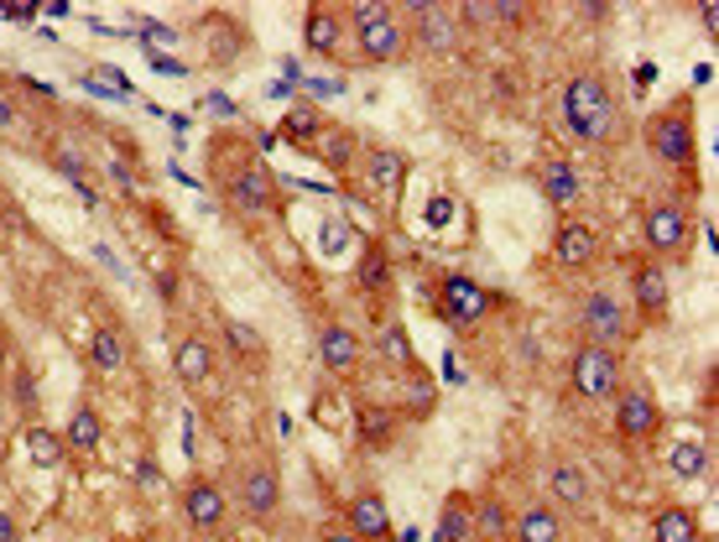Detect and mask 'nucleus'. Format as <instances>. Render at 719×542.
I'll return each instance as SVG.
<instances>
[{"label": "nucleus", "mask_w": 719, "mask_h": 542, "mask_svg": "<svg viewBox=\"0 0 719 542\" xmlns=\"http://www.w3.org/2000/svg\"><path fill=\"white\" fill-rule=\"evenodd\" d=\"M563 121H568V136L584 141V146H605L616 136L620 125V110H616V95L610 84L599 74H579V79L563 89Z\"/></svg>", "instance_id": "obj_1"}, {"label": "nucleus", "mask_w": 719, "mask_h": 542, "mask_svg": "<svg viewBox=\"0 0 719 542\" xmlns=\"http://www.w3.org/2000/svg\"><path fill=\"white\" fill-rule=\"evenodd\" d=\"M646 146H652V157L667 162V167H678V173H694V162H699V136H694V104L678 100L657 110L652 121H646Z\"/></svg>", "instance_id": "obj_2"}, {"label": "nucleus", "mask_w": 719, "mask_h": 542, "mask_svg": "<svg viewBox=\"0 0 719 542\" xmlns=\"http://www.w3.org/2000/svg\"><path fill=\"white\" fill-rule=\"evenodd\" d=\"M350 21H355V42L365 63H397L407 53V42H412L407 26L391 16V5H355Z\"/></svg>", "instance_id": "obj_3"}, {"label": "nucleus", "mask_w": 719, "mask_h": 542, "mask_svg": "<svg viewBox=\"0 0 719 542\" xmlns=\"http://www.w3.org/2000/svg\"><path fill=\"white\" fill-rule=\"evenodd\" d=\"M568 386H574V397L584 402H605V397H616L620 391V355L616 350H605V344H584L574 365H568Z\"/></svg>", "instance_id": "obj_4"}, {"label": "nucleus", "mask_w": 719, "mask_h": 542, "mask_svg": "<svg viewBox=\"0 0 719 542\" xmlns=\"http://www.w3.org/2000/svg\"><path fill=\"white\" fill-rule=\"evenodd\" d=\"M641 235H646V251H657V256H683L688 241H694V220H688V209H683V203L662 199V203L646 209Z\"/></svg>", "instance_id": "obj_5"}, {"label": "nucleus", "mask_w": 719, "mask_h": 542, "mask_svg": "<svg viewBox=\"0 0 719 542\" xmlns=\"http://www.w3.org/2000/svg\"><path fill=\"white\" fill-rule=\"evenodd\" d=\"M496 308V292H485L475 277H443L439 281V313L449 323H460V329H469V323H479L485 313Z\"/></svg>", "instance_id": "obj_6"}, {"label": "nucleus", "mask_w": 719, "mask_h": 542, "mask_svg": "<svg viewBox=\"0 0 719 542\" xmlns=\"http://www.w3.org/2000/svg\"><path fill=\"white\" fill-rule=\"evenodd\" d=\"M579 323L589 340L584 344H605V350H616L620 340H626V302L610 292V287H595L589 298H584L579 308Z\"/></svg>", "instance_id": "obj_7"}, {"label": "nucleus", "mask_w": 719, "mask_h": 542, "mask_svg": "<svg viewBox=\"0 0 719 542\" xmlns=\"http://www.w3.org/2000/svg\"><path fill=\"white\" fill-rule=\"evenodd\" d=\"M224 193H230V209H235V214H277V209H281L277 182H272V173H266L261 162L240 167Z\"/></svg>", "instance_id": "obj_8"}, {"label": "nucleus", "mask_w": 719, "mask_h": 542, "mask_svg": "<svg viewBox=\"0 0 719 542\" xmlns=\"http://www.w3.org/2000/svg\"><path fill=\"white\" fill-rule=\"evenodd\" d=\"M281 506V475L277 464H251L245 475H240V511L251 517V522H266V517H277Z\"/></svg>", "instance_id": "obj_9"}, {"label": "nucleus", "mask_w": 719, "mask_h": 542, "mask_svg": "<svg viewBox=\"0 0 719 542\" xmlns=\"http://www.w3.org/2000/svg\"><path fill=\"white\" fill-rule=\"evenodd\" d=\"M631 302L646 323H662L667 308H673V281H667V266L662 262H637L631 272Z\"/></svg>", "instance_id": "obj_10"}, {"label": "nucleus", "mask_w": 719, "mask_h": 542, "mask_svg": "<svg viewBox=\"0 0 719 542\" xmlns=\"http://www.w3.org/2000/svg\"><path fill=\"white\" fill-rule=\"evenodd\" d=\"M182 517H188L193 532H220L224 517H230V496H224V485L188 480V490H182Z\"/></svg>", "instance_id": "obj_11"}, {"label": "nucleus", "mask_w": 719, "mask_h": 542, "mask_svg": "<svg viewBox=\"0 0 719 542\" xmlns=\"http://www.w3.org/2000/svg\"><path fill=\"white\" fill-rule=\"evenodd\" d=\"M595 256H599L595 224L563 220V224H558V235H553V262H558L563 272H584V266H595Z\"/></svg>", "instance_id": "obj_12"}, {"label": "nucleus", "mask_w": 719, "mask_h": 542, "mask_svg": "<svg viewBox=\"0 0 719 542\" xmlns=\"http://www.w3.org/2000/svg\"><path fill=\"white\" fill-rule=\"evenodd\" d=\"M662 428V407L646 397V391H620V402H616V433L626 443H641V439H652Z\"/></svg>", "instance_id": "obj_13"}, {"label": "nucleus", "mask_w": 719, "mask_h": 542, "mask_svg": "<svg viewBox=\"0 0 719 542\" xmlns=\"http://www.w3.org/2000/svg\"><path fill=\"white\" fill-rule=\"evenodd\" d=\"M350 532L360 542H386L391 538V506L380 501V490H360L350 501Z\"/></svg>", "instance_id": "obj_14"}, {"label": "nucleus", "mask_w": 719, "mask_h": 542, "mask_svg": "<svg viewBox=\"0 0 719 542\" xmlns=\"http://www.w3.org/2000/svg\"><path fill=\"white\" fill-rule=\"evenodd\" d=\"M173 370H178L182 386H203L214 376V344L203 334H182L178 350H173Z\"/></svg>", "instance_id": "obj_15"}, {"label": "nucleus", "mask_w": 719, "mask_h": 542, "mask_svg": "<svg viewBox=\"0 0 719 542\" xmlns=\"http://www.w3.org/2000/svg\"><path fill=\"white\" fill-rule=\"evenodd\" d=\"M319 361H323V370L350 376V370L360 365V340L344 329V323H323L319 329Z\"/></svg>", "instance_id": "obj_16"}, {"label": "nucleus", "mask_w": 719, "mask_h": 542, "mask_svg": "<svg viewBox=\"0 0 719 542\" xmlns=\"http://www.w3.org/2000/svg\"><path fill=\"white\" fill-rule=\"evenodd\" d=\"M418 42L428 53H454L460 47V21L443 5H418Z\"/></svg>", "instance_id": "obj_17"}, {"label": "nucleus", "mask_w": 719, "mask_h": 542, "mask_svg": "<svg viewBox=\"0 0 719 542\" xmlns=\"http://www.w3.org/2000/svg\"><path fill=\"white\" fill-rule=\"evenodd\" d=\"M547 490H553V501L574 506V511H584V506L595 501V485H589V475H584V464H574V460H558V464H553Z\"/></svg>", "instance_id": "obj_18"}, {"label": "nucleus", "mask_w": 719, "mask_h": 542, "mask_svg": "<svg viewBox=\"0 0 719 542\" xmlns=\"http://www.w3.org/2000/svg\"><path fill=\"white\" fill-rule=\"evenodd\" d=\"M511 542H563V517L547 501L527 506L517 522H511Z\"/></svg>", "instance_id": "obj_19"}, {"label": "nucleus", "mask_w": 719, "mask_h": 542, "mask_svg": "<svg viewBox=\"0 0 719 542\" xmlns=\"http://www.w3.org/2000/svg\"><path fill=\"white\" fill-rule=\"evenodd\" d=\"M433 542H475V506H469V496H464V490H454V496L443 501Z\"/></svg>", "instance_id": "obj_20"}, {"label": "nucleus", "mask_w": 719, "mask_h": 542, "mask_svg": "<svg viewBox=\"0 0 719 542\" xmlns=\"http://www.w3.org/2000/svg\"><path fill=\"white\" fill-rule=\"evenodd\" d=\"M365 178H370V188H380L386 199H397L401 182H407V157H401V152H391V146H380V152H370V157H365Z\"/></svg>", "instance_id": "obj_21"}, {"label": "nucleus", "mask_w": 719, "mask_h": 542, "mask_svg": "<svg viewBox=\"0 0 719 542\" xmlns=\"http://www.w3.org/2000/svg\"><path fill=\"white\" fill-rule=\"evenodd\" d=\"M652 542H704L699 517L688 506H662L657 522H652Z\"/></svg>", "instance_id": "obj_22"}, {"label": "nucleus", "mask_w": 719, "mask_h": 542, "mask_svg": "<svg viewBox=\"0 0 719 542\" xmlns=\"http://www.w3.org/2000/svg\"><path fill=\"white\" fill-rule=\"evenodd\" d=\"M542 193H547V203H558V209H568V203L579 199V167L574 162H542Z\"/></svg>", "instance_id": "obj_23"}, {"label": "nucleus", "mask_w": 719, "mask_h": 542, "mask_svg": "<svg viewBox=\"0 0 719 542\" xmlns=\"http://www.w3.org/2000/svg\"><path fill=\"white\" fill-rule=\"evenodd\" d=\"M469 506H475V542H511V511L500 496H485V501Z\"/></svg>", "instance_id": "obj_24"}, {"label": "nucleus", "mask_w": 719, "mask_h": 542, "mask_svg": "<svg viewBox=\"0 0 719 542\" xmlns=\"http://www.w3.org/2000/svg\"><path fill=\"white\" fill-rule=\"evenodd\" d=\"M329 131L319 104H292L287 110V121H281V136L292 141V146H319V136Z\"/></svg>", "instance_id": "obj_25"}, {"label": "nucleus", "mask_w": 719, "mask_h": 542, "mask_svg": "<svg viewBox=\"0 0 719 542\" xmlns=\"http://www.w3.org/2000/svg\"><path fill=\"white\" fill-rule=\"evenodd\" d=\"M355 433L365 449H376V443H391V433H397V407H376L365 402L355 412Z\"/></svg>", "instance_id": "obj_26"}, {"label": "nucleus", "mask_w": 719, "mask_h": 542, "mask_svg": "<svg viewBox=\"0 0 719 542\" xmlns=\"http://www.w3.org/2000/svg\"><path fill=\"white\" fill-rule=\"evenodd\" d=\"M302 37L308 47L319 53V58H334V47L344 42V21L334 11H308V26H302Z\"/></svg>", "instance_id": "obj_27"}, {"label": "nucleus", "mask_w": 719, "mask_h": 542, "mask_svg": "<svg viewBox=\"0 0 719 542\" xmlns=\"http://www.w3.org/2000/svg\"><path fill=\"white\" fill-rule=\"evenodd\" d=\"M26 454L37 469H58L63 454H68V443L53 433V428H42V422H26Z\"/></svg>", "instance_id": "obj_28"}, {"label": "nucleus", "mask_w": 719, "mask_h": 542, "mask_svg": "<svg viewBox=\"0 0 719 542\" xmlns=\"http://www.w3.org/2000/svg\"><path fill=\"white\" fill-rule=\"evenodd\" d=\"M63 443H68V449H79V454H95V449L104 443L100 412H95V407H79V412L68 418V433H63Z\"/></svg>", "instance_id": "obj_29"}, {"label": "nucleus", "mask_w": 719, "mask_h": 542, "mask_svg": "<svg viewBox=\"0 0 719 542\" xmlns=\"http://www.w3.org/2000/svg\"><path fill=\"white\" fill-rule=\"evenodd\" d=\"M386 277H391V256H386V245H380V241H370L365 251H360L355 287H360V292H380V287H386Z\"/></svg>", "instance_id": "obj_30"}, {"label": "nucleus", "mask_w": 719, "mask_h": 542, "mask_svg": "<svg viewBox=\"0 0 719 542\" xmlns=\"http://www.w3.org/2000/svg\"><path fill=\"white\" fill-rule=\"evenodd\" d=\"M89 361H95V370H120V365H125V334H120L115 323H100V329H95Z\"/></svg>", "instance_id": "obj_31"}, {"label": "nucleus", "mask_w": 719, "mask_h": 542, "mask_svg": "<svg viewBox=\"0 0 719 542\" xmlns=\"http://www.w3.org/2000/svg\"><path fill=\"white\" fill-rule=\"evenodd\" d=\"M224 344L235 350L240 361L261 355V334H256V323H245V319H224Z\"/></svg>", "instance_id": "obj_32"}, {"label": "nucleus", "mask_w": 719, "mask_h": 542, "mask_svg": "<svg viewBox=\"0 0 719 542\" xmlns=\"http://www.w3.org/2000/svg\"><path fill=\"white\" fill-rule=\"evenodd\" d=\"M319 157L329 162V167H350V162H355V136H350V131H323Z\"/></svg>", "instance_id": "obj_33"}, {"label": "nucleus", "mask_w": 719, "mask_h": 542, "mask_svg": "<svg viewBox=\"0 0 719 542\" xmlns=\"http://www.w3.org/2000/svg\"><path fill=\"white\" fill-rule=\"evenodd\" d=\"M704 469H709L704 443H678V449H673V475H678V480H699Z\"/></svg>", "instance_id": "obj_34"}, {"label": "nucleus", "mask_w": 719, "mask_h": 542, "mask_svg": "<svg viewBox=\"0 0 719 542\" xmlns=\"http://www.w3.org/2000/svg\"><path fill=\"white\" fill-rule=\"evenodd\" d=\"M53 162H58V173L68 182H74V188H89V173H95V167H89V157H79V152H74V146H58V152H53Z\"/></svg>", "instance_id": "obj_35"}, {"label": "nucleus", "mask_w": 719, "mask_h": 542, "mask_svg": "<svg viewBox=\"0 0 719 542\" xmlns=\"http://www.w3.org/2000/svg\"><path fill=\"white\" fill-rule=\"evenodd\" d=\"M376 350L386 355V361H397V365H418V355H412V344H407V334H401L397 323H386V329H380Z\"/></svg>", "instance_id": "obj_36"}, {"label": "nucleus", "mask_w": 719, "mask_h": 542, "mask_svg": "<svg viewBox=\"0 0 719 542\" xmlns=\"http://www.w3.org/2000/svg\"><path fill=\"white\" fill-rule=\"evenodd\" d=\"M454 21H469V26H496V5H460Z\"/></svg>", "instance_id": "obj_37"}, {"label": "nucleus", "mask_w": 719, "mask_h": 542, "mask_svg": "<svg viewBox=\"0 0 719 542\" xmlns=\"http://www.w3.org/2000/svg\"><path fill=\"white\" fill-rule=\"evenodd\" d=\"M157 298H162V302L178 298V277H173V272H157Z\"/></svg>", "instance_id": "obj_38"}, {"label": "nucleus", "mask_w": 719, "mask_h": 542, "mask_svg": "<svg viewBox=\"0 0 719 542\" xmlns=\"http://www.w3.org/2000/svg\"><path fill=\"white\" fill-rule=\"evenodd\" d=\"M0 542H21V527L11 511H0Z\"/></svg>", "instance_id": "obj_39"}, {"label": "nucleus", "mask_w": 719, "mask_h": 542, "mask_svg": "<svg viewBox=\"0 0 719 542\" xmlns=\"http://www.w3.org/2000/svg\"><path fill=\"white\" fill-rule=\"evenodd\" d=\"M319 542H360L355 532H350V527H329V532H323Z\"/></svg>", "instance_id": "obj_40"}, {"label": "nucleus", "mask_w": 719, "mask_h": 542, "mask_svg": "<svg viewBox=\"0 0 719 542\" xmlns=\"http://www.w3.org/2000/svg\"><path fill=\"white\" fill-rule=\"evenodd\" d=\"M16 397L21 402H32V370H16Z\"/></svg>", "instance_id": "obj_41"}, {"label": "nucleus", "mask_w": 719, "mask_h": 542, "mask_svg": "<svg viewBox=\"0 0 719 542\" xmlns=\"http://www.w3.org/2000/svg\"><path fill=\"white\" fill-rule=\"evenodd\" d=\"M5 370H11V334L0 329V376H5Z\"/></svg>", "instance_id": "obj_42"}, {"label": "nucleus", "mask_w": 719, "mask_h": 542, "mask_svg": "<svg viewBox=\"0 0 719 542\" xmlns=\"http://www.w3.org/2000/svg\"><path fill=\"white\" fill-rule=\"evenodd\" d=\"M11 121H16V115H11V104L0 100V125H11Z\"/></svg>", "instance_id": "obj_43"}, {"label": "nucleus", "mask_w": 719, "mask_h": 542, "mask_svg": "<svg viewBox=\"0 0 719 542\" xmlns=\"http://www.w3.org/2000/svg\"><path fill=\"white\" fill-rule=\"evenodd\" d=\"M115 542H131V538H115Z\"/></svg>", "instance_id": "obj_44"}]
</instances>
